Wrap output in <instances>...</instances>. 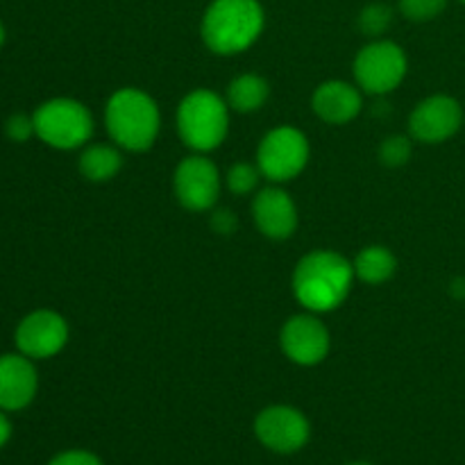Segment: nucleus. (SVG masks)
Masks as SVG:
<instances>
[{"label": "nucleus", "mask_w": 465, "mask_h": 465, "mask_svg": "<svg viewBox=\"0 0 465 465\" xmlns=\"http://www.w3.org/2000/svg\"><path fill=\"white\" fill-rule=\"evenodd\" d=\"M354 266L334 250H316L300 259L293 272V293L307 312L339 309L354 282Z\"/></svg>", "instance_id": "f257e3e1"}, {"label": "nucleus", "mask_w": 465, "mask_h": 465, "mask_svg": "<svg viewBox=\"0 0 465 465\" xmlns=\"http://www.w3.org/2000/svg\"><path fill=\"white\" fill-rule=\"evenodd\" d=\"M263 30V9L257 0H213L203 16V39L216 54L248 50Z\"/></svg>", "instance_id": "f03ea898"}, {"label": "nucleus", "mask_w": 465, "mask_h": 465, "mask_svg": "<svg viewBox=\"0 0 465 465\" xmlns=\"http://www.w3.org/2000/svg\"><path fill=\"white\" fill-rule=\"evenodd\" d=\"M104 125L121 148L143 153L157 141L162 118L157 103L148 94L139 89H121L109 98Z\"/></svg>", "instance_id": "7ed1b4c3"}, {"label": "nucleus", "mask_w": 465, "mask_h": 465, "mask_svg": "<svg viewBox=\"0 0 465 465\" xmlns=\"http://www.w3.org/2000/svg\"><path fill=\"white\" fill-rule=\"evenodd\" d=\"M177 132L195 153L216 150L230 132V104L209 89L191 91L177 109Z\"/></svg>", "instance_id": "20e7f679"}, {"label": "nucleus", "mask_w": 465, "mask_h": 465, "mask_svg": "<svg viewBox=\"0 0 465 465\" xmlns=\"http://www.w3.org/2000/svg\"><path fill=\"white\" fill-rule=\"evenodd\" d=\"M35 132L44 143L57 150L84 145L94 134V116L73 98H53L35 112Z\"/></svg>", "instance_id": "39448f33"}, {"label": "nucleus", "mask_w": 465, "mask_h": 465, "mask_svg": "<svg viewBox=\"0 0 465 465\" xmlns=\"http://www.w3.org/2000/svg\"><path fill=\"white\" fill-rule=\"evenodd\" d=\"M407 54L393 41H372L354 57V80L371 95L391 94L407 75Z\"/></svg>", "instance_id": "423d86ee"}, {"label": "nucleus", "mask_w": 465, "mask_h": 465, "mask_svg": "<svg viewBox=\"0 0 465 465\" xmlns=\"http://www.w3.org/2000/svg\"><path fill=\"white\" fill-rule=\"evenodd\" d=\"M309 141L295 127H275L262 139L257 166L271 182H289L307 168Z\"/></svg>", "instance_id": "0eeeda50"}, {"label": "nucleus", "mask_w": 465, "mask_h": 465, "mask_svg": "<svg viewBox=\"0 0 465 465\" xmlns=\"http://www.w3.org/2000/svg\"><path fill=\"white\" fill-rule=\"evenodd\" d=\"M254 434L263 448L277 454H293L309 443L312 425L298 409L275 404L259 413L254 420Z\"/></svg>", "instance_id": "6e6552de"}, {"label": "nucleus", "mask_w": 465, "mask_h": 465, "mask_svg": "<svg viewBox=\"0 0 465 465\" xmlns=\"http://www.w3.org/2000/svg\"><path fill=\"white\" fill-rule=\"evenodd\" d=\"M173 189L180 204L189 212H207L221 195V173L212 159L193 154L180 162L173 175Z\"/></svg>", "instance_id": "1a4fd4ad"}, {"label": "nucleus", "mask_w": 465, "mask_h": 465, "mask_svg": "<svg viewBox=\"0 0 465 465\" xmlns=\"http://www.w3.org/2000/svg\"><path fill=\"white\" fill-rule=\"evenodd\" d=\"M463 125V109L452 95H430L409 116V132L422 143H443Z\"/></svg>", "instance_id": "9d476101"}, {"label": "nucleus", "mask_w": 465, "mask_h": 465, "mask_svg": "<svg viewBox=\"0 0 465 465\" xmlns=\"http://www.w3.org/2000/svg\"><path fill=\"white\" fill-rule=\"evenodd\" d=\"M330 330L316 316L300 313L282 327V352L298 366H316L330 354Z\"/></svg>", "instance_id": "9b49d317"}, {"label": "nucleus", "mask_w": 465, "mask_h": 465, "mask_svg": "<svg viewBox=\"0 0 465 465\" xmlns=\"http://www.w3.org/2000/svg\"><path fill=\"white\" fill-rule=\"evenodd\" d=\"M68 325L59 313L41 309L23 318L16 327L18 352L30 359H50L64 350Z\"/></svg>", "instance_id": "f8f14e48"}, {"label": "nucleus", "mask_w": 465, "mask_h": 465, "mask_svg": "<svg viewBox=\"0 0 465 465\" xmlns=\"http://www.w3.org/2000/svg\"><path fill=\"white\" fill-rule=\"evenodd\" d=\"M39 377L30 357L25 354H3L0 357V409L21 411L35 400Z\"/></svg>", "instance_id": "ddd939ff"}, {"label": "nucleus", "mask_w": 465, "mask_h": 465, "mask_svg": "<svg viewBox=\"0 0 465 465\" xmlns=\"http://www.w3.org/2000/svg\"><path fill=\"white\" fill-rule=\"evenodd\" d=\"M252 216L259 232L272 241L289 239L298 227V209L293 198L275 186L259 191L252 203Z\"/></svg>", "instance_id": "4468645a"}, {"label": "nucleus", "mask_w": 465, "mask_h": 465, "mask_svg": "<svg viewBox=\"0 0 465 465\" xmlns=\"http://www.w3.org/2000/svg\"><path fill=\"white\" fill-rule=\"evenodd\" d=\"M361 91L354 84L341 80L322 82L316 91H313L312 107L321 121L330 123V125H345V123L354 121L361 112Z\"/></svg>", "instance_id": "2eb2a0df"}, {"label": "nucleus", "mask_w": 465, "mask_h": 465, "mask_svg": "<svg viewBox=\"0 0 465 465\" xmlns=\"http://www.w3.org/2000/svg\"><path fill=\"white\" fill-rule=\"evenodd\" d=\"M354 275L366 284H384L398 271V259L384 245H368L354 259Z\"/></svg>", "instance_id": "dca6fc26"}, {"label": "nucleus", "mask_w": 465, "mask_h": 465, "mask_svg": "<svg viewBox=\"0 0 465 465\" xmlns=\"http://www.w3.org/2000/svg\"><path fill=\"white\" fill-rule=\"evenodd\" d=\"M268 95H271V86H268V82L262 75H254V73L239 75L227 86V104L241 114L262 109Z\"/></svg>", "instance_id": "f3484780"}, {"label": "nucleus", "mask_w": 465, "mask_h": 465, "mask_svg": "<svg viewBox=\"0 0 465 465\" xmlns=\"http://www.w3.org/2000/svg\"><path fill=\"white\" fill-rule=\"evenodd\" d=\"M123 168V157L112 145H91L80 157V173L89 182H109Z\"/></svg>", "instance_id": "a211bd4d"}, {"label": "nucleus", "mask_w": 465, "mask_h": 465, "mask_svg": "<svg viewBox=\"0 0 465 465\" xmlns=\"http://www.w3.org/2000/svg\"><path fill=\"white\" fill-rule=\"evenodd\" d=\"M391 21H393V9L384 3H372L359 14V30L368 36H380L389 30Z\"/></svg>", "instance_id": "6ab92c4d"}, {"label": "nucleus", "mask_w": 465, "mask_h": 465, "mask_svg": "<svg viewBox=\"0 0 465 465\" xmlns=\"http://www.w3.org/2000/svg\"><path fill=\"white\" fill-rule=\"evenodd\" d=\"M259 175H262L259 166H252V163H245V162L234 163V166L227 171V177H225L227 189L236 195L250 193V191L257 189Z\"/></svg>", "instance_id": "aec40b11"}, {"label": "nucleus", "mask_w": 465, "mask_h": 465, "mask_svg": "<svg viewBox=\"0 0 465 465\" xmlns=\"http://www.w3.org/2000/svg\"><path fill=\"white\" fill-rule=\"evenodd\" d=\"M411 153H413L411 139L402 134H393L381 143L380 159L381 163H386V166L398 168V166H404V163L411 159Z\"/></svg>", "instance_id": "412c9836"}, {"label": "nucleus", "mask_w": 465, "mask_h": 465, "mask_svg": "<svg viewBox=\"0 0 465 465\" xmlns=\"http://www.w3.org/2000/svg\"><path fill=\"white\" fill-rule=\"evenodd\" d=\"M448 7V0H400V9L409 21H431Z\"/></svg>", "instance_id": "4be33fe9"}, {"label": "nucleus", "mask_w": 465, "mask_h": 465, "mask_svg": "<svg viewBox=\"0 0 465 465\" xmlns=\"http://www.w3.org/2000/svg\"><path fill=\"white\" fill-rule=\"evenodd\" d=\"M5 132H7V136L12 141L23 143V141L30 139L32 134H36L35 118L25 116V114H14V116L7 121V125H5Z\"/></svg>", "instance_id": "5701e85b"}, {"label": "nucleus", "mask_w": 465, "mask_h": 465, "mask_svg": "<svg viewBox=\"0 0 465 465\" xmlns=\"http://www.w3.org/2000/svg\"><path fill=\"white\" fill-rule=\"evenodd\" d=\"M48 465H103V461L86 450H68L50 459Z\"/></svg>", "instance_id": "b1692460"}, {"label": "nucleus", "mask_w": 465, "mask_h": 465, "mask_svg": "<svg viewBox=\"0 0 465 465\" xmlns=\"http://www.w3.org/2000/svg\"><path fill=\"white\" fill-rule=\"evenodd\" d=\"M212 227L218 234H230V232L236 230V218L227 209H221V212H216L212 216Z\"/></svg>", "instance_id": "393cba45"}, {"label": "nucleus", "mask_w": 465, "mask_h": 465, "mask_svg": "<svg viewBox=\"0 0 465 465\" xmlns=\"http://www.w3.org/2000/svg\"><path fill=\"white\" fill-rule=\"evenodd\" d=\"M9 439H12V422L7 420L5 411L0 409V448H5Z\"/></svg>", "instance_id": "a878e982"}, {"label": "nucleus", "mask_w": 465, "mask_h": 465, "mask_svg": "<svg viewBox=\"0 0 465 465\" xmlns=\"http://www.w3.org/2000/svg\"><path fill=\"white\" fill-rule=\"evenodd\" d=\"M5 44V27H3V23H0V45Z\"/></svg>", "instance_id": "bb28decb"}, {"label": "nucleus", "mask_w": 465, "mask_h": 465, "mask_svg": "<svg viewBox=\"0 0 465 465\" xmlns=\"http://www.w3.org/2000/svg\"><path fill=\"white\" fill-rule=\"evenodd\" d=\"M348 465H372V463H366V461H354V463H348Z\"/></svg>", "instance_id": "cd10ccee"}, {"label": "nucleus", "mask_w": 465, "mask_h": 465, "mask_svg": "<svg viewBox=\"0 0 465 465\" xmlns=\"http://www.w3.org/2000/svg\"><path fill=\"white\" fill-rule=\"evenodd\" d=\"M461 3H463V5H465V0H461Z\"/></svg>", "instance_id": "c85d7f7f"}]
</instances>
